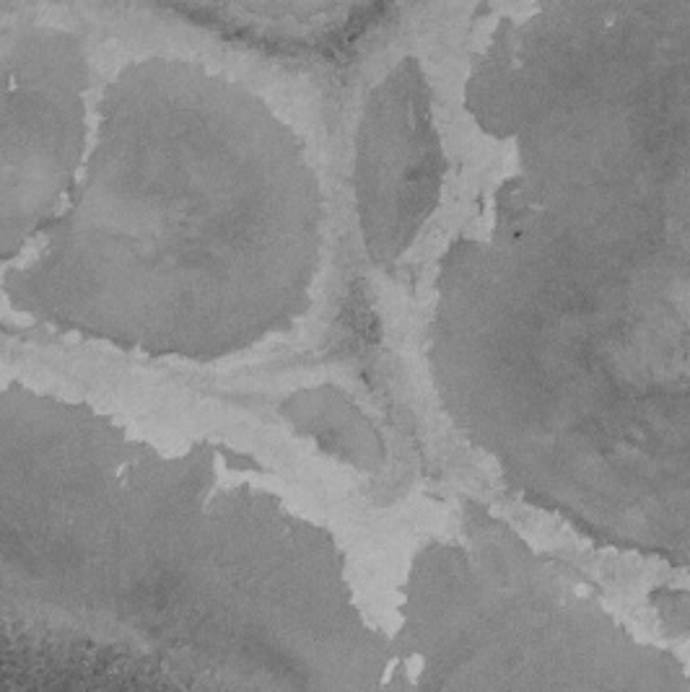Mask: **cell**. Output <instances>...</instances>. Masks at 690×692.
Listing matches in <instances>:
<instances>
[{"mask_svg":"<svg viewBox=\"0 0 690 692\" xmlns=\"http://www.w3.org/2000/svg\"><path fill=\"white\" fill-rule=\"evenodd\" d=\"M96 692H102V690H96Z\"/></svg>","mask_w":690,"mask_h":692,"instance_id":"cell-7","label":"cell"},{"mask_svg":"<svg viewBox=\"0 0 690 692\" xmlns=\"http://www.w3.org/2000/svg\"><path fill=\"white\" fill-rule=\"evenodd\" d=\"M652 604L665 633L670 638L690 643V591L657 589L652 591Z\"/></svg>","mask_w":690,"mask_h":692,"instance_id":"cell-6","label":"cell"},{"mask_svg":"<svg viewBox=\"0 0 690 692\" xmlns=\"http://www.w3.org/2000/svg\"><path fill=\"white\" fill-rule=\"evenodd\" d=\"M356 205L374 262H395L436 210L444 153L418 60L371 91L356 133Z\"/></svg>","mask_w":690,"mask_h":692,"instance_id":"cell-4","label":"cell"},{"mask_svg":"<svg viewBox=\"0 0 690 692\" xmlns=\"http://www.w3.org/2000/svg\"><path fill=\"white\" fill-rule=\"evenodd\" d=\"M392 692H690V672L467 503L460 537L413 563Z\"/></svg>","mask_w":690,"mask_h":692,"instance_id":"cell-2","label":"cell"},{"mask_svg":"<svg viewBox=\"0 0 690 692\" xmlns=\"http://www.w3.org/2000/svg\"><path fill=\"white\" fill-rule=\"evenodd\" d=\"M281 415L299 436L312 439L327 457L356 470L377 472L387 462L382 433L338 387L299 389L281 402Z\"/></svg>","mask_w":690,"mask_h":692,"instance_id":"cell-5","label":"cell"},{"mask_svg":"<svg viewBox=\"0 0 690 692\" xmlns=\"http://www.w3.org/2000/svg\"><path fill=\"white\" fill-rule=\"evenodd\" d=\"M320 247L294 130L242 83L148 58L107 86L71 200L3 293L55 330L216 361L304 314Z\"/></svg>","mask_w":690,"mask_h":692,"instance_id":"cell-1","label":"cell"},{"mask_svg":"<svg viewBox=\"0 0 690 692\" xmlns=\"http://www.w3.org/2000/svg\"><path fill=\"white\" fill-rule=\"evenodd\" d=\"M84 39L58 26L0 37V262L45 236L89 151Z\"/></svg>","mask_w":690,"mask_h":692,"instance_id":"cell-3","label":"cell"}]
</instances>
